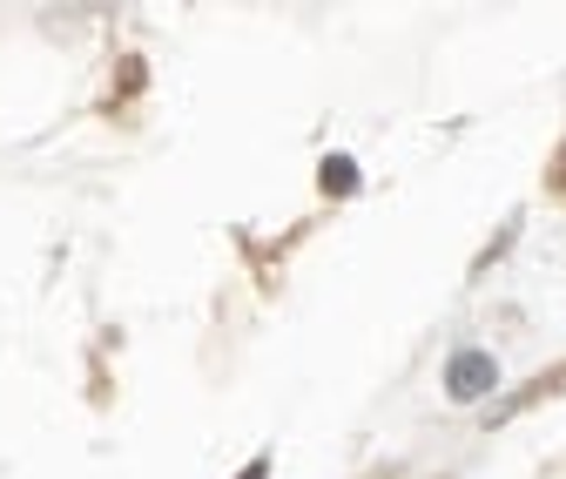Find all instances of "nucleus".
I'll use <instances>...</instances> for the list:
<instances>
[{"label": "nucleus", "instance_id": "nucleus-1", "mask_svg": "<svg viewBox=\"0 0 566 479\" xmlns=\"http://www.w3.org/2000/svg\"><path fill=\"white\" fill-rule=\"evenodd\" d=\"M492 378H500V365H492V352H459L452 365H446V385H452V398H485L492 392Z\"/></svg>", "mask_w": 566, "mask_h": 479}, {"label": "nucleus", "instance_id": "nucleus-2", "mask_svg": "<svg viewBox=\"0 0 566 479\" xmlns=\"http://www.w3.org/2000/svg\"><path fill=\"white\" fill-rule=\"evenodd\" d=\"M324 183H331V189H350V163H344V156H331V163H324Z\"/></svg>", "mask_w": 566, "mask_h": 479}, {"label": "nucleus", "instance_id": "nucleus-3", "mask_svg": "<svg viewBox=\"0 0 566 479\" xmlns=\"http://www.w3.org/2000/svg\"><path fill=\"white\" fill-rule=\"evenodd\" d=\"M237 479H270V466H263V459H256V466H243V472H237Z\"/></svg>", "mask_w": 566, "mask_h": 479}]
</instances>
